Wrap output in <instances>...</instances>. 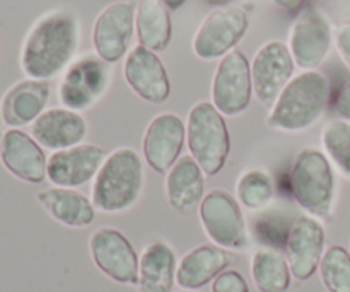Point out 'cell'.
<instances>
[{
	"label": "cell",
	"instance_id": "obj_1",
	"mask_svg": "<svg viewBox=\"0 0 350 292\" xmlns=\"http://www.w3.org/2000/svg\"><path fill=\"white\" fill-rule=\"evenodd\" d=\"M77 17L51 10L31 26L21 48V68L29 79L48 81L72 64L79 44Z\"/></svg>",
	"mask_w": 350,
	"mask_h": 292
},
{
	"label": "cell",
	"instance_id": "obj_2",
	"mask_svg": "<svg viewBox=\"0 0 350 292\" xmlns=\"http://www.w3.org/2000/svg\"><path fill=\"white\" fill-rule=\"evenodd\" d=\"M330 103V82L321 72L304 70L287 82L267 118L280 132H303L318 122Z\"/></svg>",
	"mask_w": 350,
	"mask_h": 292
},
{
	"label": "cell",
	"instance_id": "obj_3",
	"mask_svg": "<svg viewBox=\"0 0 350 292\" xmlns=\"http://www.w3.org/2000/svg\"><path fill=\"white\" fill-rule=\"evenodd\" d=\"M144 188L142 159L132 147H118L106 156L94 176L91 200L108 214L129 211L139 202Z\"/></svg>",
	"mask_w": 350,
	"mask_h": 292
},
{
	"label": "cell",
	"instance_id": "obj_4",
	"mask_svg": "<svg viewBox=\"0 0 350 292\" xmlns=\"http://www.w3.org/2000/svg\"><path fill=\"white\" fill-rule=\"evenodd\" d=\"M187 142L190 156L205 176H214L224 168L231 150V137L224 115L211 101H198L188 113Z\"/></svg>",
	"mask_w": 350,
	"mask_h": 292
},
{
	"label": "cell",
	"instance_id": "obj_5",
	"mask_svg": "<svg viewBox=\"0 0 350 292\" xmlns=\"http://www.w3.org/2000/svg\"><path fill=\"white\" fill-rule=\"evenodd\" d=\"M291 191L303 211L313 217H327L332 212L335 178L330 159L321 150L303 149L291 170Z\"/></svg>",
	"mask_w": 350,
	"mask_h": 292
},
{
	"label": "cell",
	"instance_id": "obj_6",
	"mask_svg": "<svg viewBox=\"0 0 350 292\" xmlns=\"http://www.w3.org/2000/svg\"><path fill=\"white\" fill-rule=\"evenodd\" d=\"M250 17L243 7L224 5L212 10L193 36V53L200 60H217L234 50L245 38Z\"/></svg>",
	"mask_w": 350,
	"mask_h": 292
},
{
	"label": "cell",
	"instance_id": "obj_7",
	"mask_svg": "<svg viewBox=\"0 0 350 292\" xmlns=\"http://www.w3.org/2000/svg\"><path fill=\"white\" fill-rule=\"evenodd\" d=\"M111 81L109 64L98 55H82L72 62L62 77L58 98L64 108L84 111L99 101Z\"/></svg>",
	"mask_w": 350,
	"mask_h": 292
},
{
	"label": "cell",
	"instance_id": "obj_8",
	"mask_svg": "<svg viewBox=\"0 0 350 292\" xmlns=\"http://www.w3.org/2000/svg\"><path fill=\"white\" fill-rule=\"evenodd\" d=\"M198 215L214 245L224 250H243L248 245L246 222L239 202L226 190H212L202 198Z\"/></svg>",
	"mask_w": 350,
	"mask_h": 292
},
{
	"label": "cell",
	"instance_id": "obj_9",
	"mask_svg": "<svg viewBox=\"0 0 350 292\" xmlns=\"http://www.w3.org/2000/svg\"><path fill=\"white\" fill-rule=\"evenodd\" d=\"M212 105L226 116L245 111L253 94L252 67L239 50L229 51L221 58L212 79Z\"/></svg>",
	"mask_w": 350,
	"mask_h": 292
},
{
	"label": "cell",
	"instance_id": "obj_10",
	"mask_svg": "<svg viewBox=\"0 0 350 292\" xmlns=\"http://www.w3.org/2000/svg\"><path fill=\"white\" fill-rule=\"evenodd\" d=\"M294 58L289 47L280 40L267 41L256 50L252 64L253 94L263 106L272 108L282 89L293 79Z\"/></svg>",
	"mask_w": 350,
	"mask_h": 292
},
{
	"label": "cell",
	"instance_id": "obj_11",
	"mask_svg": "<svg viewBox=\"0 0 350 292\" xmlns=\"http://www.w3.org/2000/svg\"><path fill=\"white\" fill-rule=\"evenodd\" d=\"M96 267L118 284L133 286L139 280V255L122 231L109 226L96 229L89 239Z\"/></svg>",
	"mask_w": 350,
	"mask_h": 292
},
{
	"label": "cell",
	"instance_id": "obj_12",
	"mask_svg": "<svg viewBox=\"0 0 350 292\" xmlns=\"http://www.w3.org/2000/svg\"><path fill=\"white\" fill-rule=\"evenodd\" d=\"M135 27V5L129 0L109 3L92 26L94 51L106 64H116L129 51Z\"/></svg>",
	"mask_w": 350,
	"mask_h": 292
},
{
	"label": "cell",
	"instance_id": "obj_13",
	"mask_svg": "<svg viewBox=\"0 0 350 292\" xmlns=\"http://www.w3.org/2000/svg\"><path fill=\"white\" fill-rule=\"evenodd\" d=\"M187 125L174 113H159L147 125L142 152L147 164L157 173H167L183 150Z\"/></svg>",
	"mask_w": 350,
	"mask_h": 292
},
{
	"label": "cell",
	"instance_id": "obj_14",
	"mask_svg": "<svg viewBox=\"0 0 350 292\" xmlns=\"http://www.w3.org/2000/svg\"><path fill=\"white\" fill-rule=\"evenodd\" d=\"M291 55L294 64L304 70H314L327 58L332 47V27L318 10H304L294 21L289 33Z\"/></svg>",
	"mask_w": 350,
	"mask_h": 292
},
{
	"label": "cell",
	"instance_id": "obj_15",
	"mask_svg": "<svg viewBox=\"0 0 350 292\" xmlns=\"http://www.w3.org/2000/svg\"><path fill=\"white\" fill-rule=\"evenodd\" d=\"M123 75L130 89L144 101L161 105L170 98L171 84L166 67L156 51L147 50L142 44L126 53Z\"/></svg>",
	"mask_w": 350,
	"mask_h": 292
},
{
	"label": "cell",
	"instance_id": "obj_16",
	"mask_svg": "<svg viewBox=\"0 0 350 292\" xmlns=\"http://www.w3.org/2000/svg\"><path fill=\"white\" fill-rule=\"evenodd\" d=\"M325 253V229L313 215L296 219L286 243V258L297 280L314 276Z\"/></svg>",
	"mask_w": 350,
	"mask_h": 292
},
{
	"label": "cell",
	"instance_id": "obj_17",
	"mask_svg": "<svg viewBox=\"0 0 350 292\" xmlns=\"http://www.w3.org/2000/svg\"><path fill=\"white\" fill-rule=\"evenodd\" d=\"M106 156V150L94 144H79L68 149L55 150L48 157L46 176L55 187L75 188L96 176Z\"/></svg>",
	"mask_w": 350,
	"mask_h": 292
},
{
	"label": "cell",
	"instance_id": "obj_18",
	"mask_svg": "<svg viewBox=\"0 0 350 292\" xmlns=\"http://www.w3.org/2000/svg\"><path fill=\"white\" fill-rule=\"evenodd\" d=\"M0 163L17 180L38 185L46 178L48 159L33 135L10 129L0 137Z\"/></svg>",
	"mask_w": 350,
	"mask_h": 292
},
{
	"label": "cell",
	"instance_id": "obj_19",
	"mask_svg": "<svg viewBox=\"0 0 350 292\" xmlns=\"http://www.w3.org/2000/svg\"><path fill=\"white\" fill-rule=\"evenodd\" d=\"M88 125L79 111L68 108L44 109L31 125V135L44 149L64 150L82 144Z\"/></svg>",
	"mask_w": 350,
	"mask_h": 292
},
{
	"label": "cell",
	"instance_id": "obj_20",
	"mask_svg": "<svg viewBox=\"0 0 350 292\" xmlns=\"http://www.w3.org/2000/svg\"><path fill=\"white\" fill-rule=\"evenodd\" d=\"M234 262L229 250L217 245H202L188 252L176 269V284L185 291H195L217 279Z\"/></svg>",
	"mask_w": 350,
	"mask_h": 292
},
{
	"label": "cell",
	"instance_id": "obj_21",
	"mask_svg": "<svg viewBox=\"0 0 350 292\" xmlns=\"http://www.w3.org/2000/svg\"><path fill=\"white\" fill-rule=\"evenodd\" d=\"M205 173L191 156H183L167 171L166 197L171 209L178 214H193L205 197Z\"/></svg>",
	"mask_w": 350,
	"mask_h": 292
},
{
	"label": "cell",
	"instance_id": "obj_22",
	"mask_svg": "<svg viewBox=\"0 0 350 292\" xmlns=\"http://www.w3.org/2000/svg\"><path fill=\"white\" fill-rule=\"evenodd\" d=\"M50 84L38 79H24L16 82L2 99L3 123L12 129L33 125L38 116L44 111L50 99Z\"/></svg>",
	"mask_w": 350,
	"mask_h": 292
},
{
	"label": "cell",
	"instance_id": "obj_23",
	"mask_svg": "<svg viewBox=\"0 0 350 292\" xmlns=\"http://www.w3.org/2000/svg\"><path fill=\"white\" fill-rule=\"evenodd\" d=\"M36 200L55 221L67 228H85L94 221L92 200L74 188H48L36 195Z\"/></svg>",
	"mask_w": 350,
	"mask_h": 292
},
{
	"label": "cell",
	"instance_id": "obj_24",
	"mask_svg": "<svg viewBox=\"0 0 350 292\" xmlns=\"http://www.w3.org/2000/svg\"><path fill=\"white\" fill-rule=\"evenodd\" d=\"M176 255L163 241L150 243L140 255L139 292H171L176 282Z\"/></svg>",
	"mask_w": 350,
	"mask_h": 292
},
{
	"label": "cell",
	"instance_id": "obj_25",
	"mask_svg": "<svg viewBox=\"0 0 350 292\" xmlns=\"http://www.w3.org/2000/svg\"><path fill=\"white\" fill-rule=\"evenodd\" d=\"M139 43L150 51H164L173 36L170 9L163 0H139L135 7Z\"/></svg>",
	"mask_w": 350,
	"mask_h": 292
},
{
	"label": "cell",
	"instance_id": "obj_26",
	"mask_svg": "<svg viewBox=\"0 0 350 292\" xmlns=\"http://www.w3.org/2000/svg\"><path fill=\"white\" fill-rule=\"evenodd\" d=\"M287 258L277 250H258L252 258V277L260 292H287L291 286Z\"/></svg>",
	"mask_w": 350,
	"mask_h": 292
},
{
	"label": "cell",
	"instance_id": "obj_27",
	"mask_svg": "<svg viewBox=\"0 0 350 292\" xmlns=\"http://www.w3.org/2000/svg\"><path fill=\"white\" fill-rule=\"evenodd\" d=\"M275 195L273 181L265 171L248 170L238 178L236 183V197L239 205L250 211H262L269 207Z\"/></svg>",
	"mask_w": 350,
	"mask_h": 292
},
{
	"label": "cell",
	"instance_id": "obj_28",
	"mask_svg": "<svg viewBox=\"0 0 350 292\" xmlns=\"http://www.w3.org/2000/svg\"><path fill=\"white\" fill-rule=\"evenodd\" d=\"M318 270L328 292H350V253L344 246H330Z\"/></svg>",
	"mask_w": 350,
	"mask_h": 292
},
{
	"label": "cell",
	"instance_id": "obj_29",
	"mask_svg": "<svg viewBox=\"0 0 350 292\" xmlns=\"http://www.w3.org/2000/svg\"><path fill=\"white\" fill-rule=\"evenodd\" d=\"M321 144L332 163L350 178V122L332 120L321 130Z\"/></svg>",
	"mask_w": 350,
	"mask_h": 292
},
{
	"label": "cell",
	"instance_id": "obj_30",
	"mask_svg": "<svg viewBox=\"0 0 350 292\" xmlns=\"http://www.w3.org/2000/svg\"><path fill=\"white\" fill-rule=\"evenodd\" d=\"M294 222H296V219L291 221L289 215L280 211L267 212V214L260 215V219H256L255 222L256 239L262 245L269 246L270 250L279 252V248H286L287 238H289Z\"/></svg>",
	"mask_w": 350,
	"mask_h": 292
},
{
	"label": "cell",
	"instance_id": "obj_31",
	"mask_svg": "<svg viewBox=\"0 0 350 292\" xmlns=\"http://www.w3.org/2000/svg\"><path fill=\"white\" fill-rule=\"evenodd\" d=\"M212 292H250V287L238 270H226L214 280Z\"/></svg>",
	"mask_w": 350,
	"mask_h": 292
},
{
	"label": "cell",
	"instance_id": "obj_32",
	"mask_svg": "<svg viewBox=\"0 0 350 292\" xmlns=\"http://www.w3.org/2000/svg\"><path fill=\"white\" fill-rule=\"evenodd\" d=\"M335 47L340 53L344 64L350 68V21H344L335 27Z\"/></svg>",
	"mask_w": 350,
	"mask_h": 292
},
{
	"label": "cell",
	"instance_id": "obj_33",
	"mask_svg": "<svg viewBox=\"0 0 350 292\" xmlns=\"http://www.w3.org/2000/svg\"><path fill=\"white\" fill-rule=\"evenodd\" d=\"M335 111L342 116V120L350 122V82L338 91L337 99H335Z\"/></svg>",
	"mask_w": 350,
	"mask_h": 292
},
{
	"label": "cell",
	"instance_id": "obj_34",
	"mask_svg": "<svg viewBox=\"0 0 350 292\" xmlns=\"http://www.w3.org/2000/svg\"><path fill=\"white\" fill-rule=\"evenodd\" d=\"M273 3L280 7V9L287 10L291 14H297L304 7L306 0H272Z\"/></svg>",
	"mask_w": 350,
	"mask_h": 292
},
{
	"label": "cell",
	"instance_id": "obj_35",
	"mask_svg": "<svg viewBox=\"0 0 350 292\" xmlns=\"http://www.w3.org/2000/svg\"><path fill=\"white\" fill-rule=\"evenodd\" d=\"M163 2L166 3L167 9H180L187 0H163Z\"/></svg>",
	"mask_w": 350,
	"mask_h": 292
},
{
	"label": "cell",
	"instance_id": "obj_36",
	"mask_svg": "<svg viewBox=\"0 0 350 292\" xmlns=\"http://www.w3.org/2000/svg\"><path fill=\"white\" fill-rule=\"evenodd\" d=\"M208 3H212V5H219V7H224L228 5V3H231L232 0H207Z\"/></svg>",
	"mask_w": 350,
	"mask_h": 292
},
{
	"label": "cell",
	"instance_id": "obj_37",
	"mask_svg": "<svg viewBox=\"0 0 350 292\" xmlns=\"http://www.w3.org/2000/svg\"><path fill=\"white\" fill-rule=\"evenodd\" d=\"M2 122H3V118H2V105H0V127H2Z\"/></svg>",
	"mask_w": 350,
	"mask_h": 292
},
{
	"label": "cell",
	"instance_id": "obj_38",
	"mask_svg": "<svg viewBox=\"0 0 350 292\" xmlns=\"http://www.w3.org/2000/svg\"><path fill=\"white\" fill-rule=\"evenodd\" d=\"M181 292H191V291H181Z\"/></svg>",
	"mask_w": 350,
	"mask_h": 292
}]
</instances>
